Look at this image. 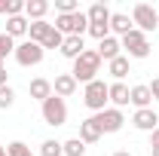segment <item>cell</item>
Here are the masks:
<instances>
[{
  "mask_svg": "<svg viewBox=\"0 0 159 156\" xmlns=\"http://www.w3.org/2000/svg\"><path fill=\"white\" fill-rule=\"evenodd\" d=\"M40 156H64V147H61V141H55V138L43 141V144H40Z\"/></svg>",
  "mask_w": 159,
  "mask_h": 156,
  "instance_id": "cb8c5ba5",
  "label": "cell"
},
{
  "mask_svg": "<svg viewBox=\"0 0 159 156\" xmlns=\"http://www.w3.org/2000/svg\"><path fill=\"white\" fill-rule=\"evenodd\" d=\"M101 135H104V132H101V126H98V119L95 117H89V119H83V122H80V141H83V144H95V141H101Z\"/></svg>",
  "mask_w": 159,
  "mask_h": 156,
  "instance_id": "8fae6325",
  "label": "cell"
},
{
  "mask_svg": "<svg viewBox=\"0 0 159 156\" xmlns=\"http://www.w3.org/2000/svg\"><path fill=\"white\" fill-rule=\"evenodd\" d=\"M12 101H16L12 86H0V110H3V107H12Z\"/></svg>",
  "mask_w": 159,
  "mask_h": 156,
  "instance_id": "f546056e",
  "label": "cell"
},
{
  "mask_svg": "<svg viewBox=\"0 0 159 156\" xmlns=\"http://www.w3.org/2000/svg\"><path fill=\"white\" fill-rule=\"evenodd\" d=\"M64 58H70V61H77L83 52H86V40L83 37H64V43H61V49H58Z\"/></svg>",
  "mask_w": 159,
  "mask_h": 156,
  "instance_id": "9a60e30c",
  "label": "cell"
},
{
  "mask_svg": "<svg viewBox=\"0 0 159 156\" xmlns=\"http://www.w3.org/2000/svg\"><path fill=\"white\" fill-rule=\"evenodd\" d=\"M12 55H16V61L21 67H37L43 61V55H46V49L40 43H34V40H21V43H16V52Z\"/></svg>",
  "mask_w": 159,
  "mask_h": 156,
  "instance_id": "8992f818",
  "label": "cell"
},
{
  "mask_svg": "<svg viewBox=\"0 0 159 156\" xmlns=\"http://www.w3.org/2000/svg\"><path fill=\"white\" fill-rule=\"evenodd\" d=\"M119 43H122V55L125 58H147L150 55V40L138 28H132L125 37H119Z\"/></svg>",
  "mask_w": 159,
  "mask_h": 156,
  "instance_id": "3957f363",
  "label": "cell"
},
{
  "mask_svg": "<svg viewBox=\"0 0 159 156\" xmlns=\"http://www.w3.org/2000/svg\"><path fill=\"white\" fill-rule=\"evenodd\" d=\"M49 12V3L46 0H25V19L28 21H43Z\"/></svg>",
  "mask_w": 159,
  "mask_h": 156,
  "instance_id": "e0dca14e",
  "label": "cell"
},
{
  "mask_svg": "<svg viewBox=\"0 0 159 156\" xmlns=\"http://www.w3.org/2000/svg\"><path fill=\"white\" fill-rule=\"evenodd\" d=\"M150 156H159V147H153V150H150Z\"/></svg>",
  "mask_w": 159,
  "mask_h": 156,
  "instance_id": "d590c367",
  "label": "cell"
},
{
  "mask_svg": "<svg viewBox=\"0 0 159 156\" xmlns=\"http://www.w3.org/2000/svg\"><path fill=\"white\" fill-rule=\"evenodd\" d=\"M132 126H135L138 132H153V129H159V113L153 107L135 110V113H132Z\"/></svg>",
  "mask_w": 159,
  "mask_h": 156,
  "instance_id": "9c48e42d",
  "label": "cell"
},
{
  "mask_svg": "<svg viewBox=\"0 0 159 156\" xmlns=\"http://www.w3.org/2000/svg\"><path fill=\"white\" fill-rule=\"evenodd\" d=\"M12 52H16V40L9 37V34H0V58H6Z\"/></svg>",
  "mask_w": 159,
  "mask_h": 156,
  "instance_id": "4316f807",
  "label": "cell"
},
{
  "mask_svg": "<svg viewBox=\"0 0 159 156\" xmlns=\"http://www.w3.org/2000/svg\"><path fill=\"white\" fill-rule=\"evenodd\" d=\"M113 156H132V153H129V150H116Z\"/></svg>",
  "mask_w": 159,
  "mask_h": 156,
  "instance_id": "e575fe53",
  "label": "cell"
},
{
  "mask_svg": "<svg viewBox=\"0 0 159 156\" xmlns=\"http://www.w3.org/2000/svg\"><path fill=\"white\" fill-rule=\"evenodd\" d=\"M0 86H9V74H6V67H0Z\"/></svg>",
  "mask_w": 159,
  "mask_h": 156,
  "instance_id": "d6a6232c",
  "label": "cell"
},
{
  "mask_svg": "<svg viewBox=\"0 0 159 156\" xmlns=\"http://www.w3.org/2000/svg\"><path fill=\"white\" fill-rule=\"evenodd\" d=\"M98 55H101V61H113V58H119L122 55V43H119V37H104L98 43Z\"/></svg>",
  "mask_w": 159,
  "mask_h": 156,
  "instance_id": "4fadbf2b",
  "label": "cell"
},
{
  "mask_svg": "<svg viewBox=\"0 0 159 156\" xmlns=\"http://www.w3.org/2000/svg\"><path fill=\"white\" fill-rule=\"evenodd\" d=\"M0 67H3V58H0Z\"/></svg>",
  "mask_w": 159,
  "mask_h": 156,
  "instance_id": "f35d334b",
  "label": "cell"
},
{
  "mask_svg": "<svg viewBox=\"0 0 159 156\" xmlns=\"http://www.w3.org/2000/svg\"><path fill=\"white\" fill-rule=\"evenodd\" d=\"M0 156H6V147H3V144H0Z\"/></svg>",
  "mask_w": 159,
  "mask_h": 156,
  "instance_id": "8d00e7d4",
  "label": "cell"
},
{
  "mask_svg": "<svg viewBox=\"0 0 159 156\" xmlns=\"http://www.w3.org/2000/svg\"><path fill=\"white\" fill-rule=\"evenodd\" d=\"M40 113H43V122L46 126H64L67 122V104H64V98L58 95H52V98H46L43 104H40Z\"/></svg>",
  "mask_w": 159,
  "mask_h": 156,
  "instance_id": "5b68a950",
  "label": "cell"
},
{
  "mask_svg": "<svg viewBox=\"0 0 159 156\" xmlns=\"http://www.w3.org/2000/svg\"><path fill=\"white\" fill-rule=\"evenodd\" d=\"M61 43H64V34H61L58 28L52 25V31H49V37L43 40V49H61Z\"/></svg>",
  "mask_w": 159,
  "mask_h": 156,
  "instance_id": "d4e9b609",
  "label": "cell"
},
{
  "mask_svg": "<svg viewBox=\"0 0 159 156\" xmlns=\"http://www.w3.org/2000/svg\"><path fill=\"white\" fill-rule=\"evenodd\" d=\"M150 95H153V101H159V77L150 83Z\"/></svg>",
  "mask_w": 159,
  "mask_h": 156,
  "instance_id": "4dcf8cb0",
  "label": "cell"
},
{
  "mask_svg": "<svg viewBox=\"0 0 159 156\" xmlns=\"http://www.w3.org/2000/svg\"><path fill=\"white\" fill-rule=\"evenodd\" d=\"M86 34H89V37H95V40L101 43L104 37H110V25H89V31H86Z\"/></svg>",
  "mask_w": 159,
  "mask_h": 156,
  "instance_id": "f1b7e54d",
  "label": "cell"
},
{
  "mask_svg": "<svg viewBox=\"0 0 159 156\" xmlns=\"http://www.w3.org/2000/svg\"><path fill=\"white\" fill-rule=\"evenodd\" d=\"M6 6H9V0H0V16H6Z\"/></svg>",
  "mask_w": 159,
  "mask_h": 156,
  "instance_id": "836d02e7",
  "label": "cell"
},
{
  "mask_svg": "<svg viewBox=\"0 0 159 156\" xmlns=\"http://www.w3.org/2000/svg\"><path fill=\"white\" fill-rule=\"evenodd\" d=\"M132 28H135V25H132V16H125V12H110V34H113V37H125Z\"/></svg>",
  "mask_w": 159,
  "mask_h": 156,
  "instance_id": "2e32d148",
  "label": "cell"
},
{
  "mask_svg": "<svg viewBox=\"0 0 159 156\" xmlns=\"http://www.w3.org/2000/svg\"><path fill=\"white\" fill-rule=\"evenodd\" d=\"M55 28H58L64 37H83L89 31V19H86L83 9H77L70 16H55Z\"/></svg>",
  "mask_w": 159,
  "mask_h": 156,
  "instance_id": "277c9868",
  "label": "cell"
},
{
  "mask_svg": "<svg viewBox=\"0 0 159 156\" xmlns=\"http://www.w3.org/2000/svg\"><path fill=\"white\" fill-rule=\"evenodd\" d=\"M28 25H31V21L25 19V16H12V19H6V31H3V34H9L12 40L28 37Z\"/></svg>",
  "mask_w": 159,
  "mask_h": 156,
  "instance_id": "ac0fdd59",
  "label": "cell"
},
{
  "mask_svg": "<svg viewBox=\"0 0 159 156\" xmlns=\"http://www.w3.org/2000/svg\"><path fill=\"white\" fill-rule=\"evenodd\" d=\"M55 9H58V16H70L80 9V3L77 0H55Z\"/></svg>",
  "mask_w": 159,
  "mask_h": 156,
  "instance_id": "83f0119b",
  "label": "cell"
},
{
  "mask_svg": "<svg viewBox=\"0 0 159 156\" xmlns=\"http://www.w3.org/2000/svg\"><path fill=\"white\" fill-rule=\"evenodd\" d=\"M156 28H159V16H156Z\"/></svg>",
  "mask_w": 159,
  "mask_h": 156,
  "instance_id": "74e56055",
  "label": "cell"
},
{
  "mask_svg": "<svg viewBox=\"0 0 159 156\" xmlns=\"http://www.w3.org/2000/svg\"><path fill=\"white\" fill-rule=\"evenodd\" d=\"M101 74V55L98 49H86L83 55H80L77 61H74V71H70V77L77 80V83H92V80H98Z\"/></svg>",
  "mask_w": 159,
  "mask_h": 156,
  "instance_id": "6da1fadb",
  "label": "cell"
},
{
  "mask_svg": "<svg viewBox=\"0 0 159 156\" xmlns=\"http://www.w3.org/2000/svg\"><path fill=\"white\" fill-rule=\"evenodd\" d=\"M107 101H110V86H107V83H104L101 77L83 86V104H86L89 110L101 113V110L107 107Z\"/></svg>",
  "mask_w": 159,
  "mask_h": 156,
  "instance_id": "7a4b0ae2",
  "label": "cell"
},
{
  "mask_svg": "<svg viewBox=\"0 0 159 156\" xmlns=\"http://www.w3.org/2000/svg\"><path fill=\"white\" fill-rule=\"evenodd\" d=\"M6 156H34V150L25 141H12V144H6Z\"/></svg>",
  "mask_w": 159,
  "mask_h": 156,
  "instance_id": "484cf974",
  "label": "cell"
},
{
  "mask_svg": "<svg viewBox=\"0 0 159 156\" xmlns=\"http://www.w3.org/2000/svg\"><path fill=\"white\" fill-rule=\"evenodd\" d=\"M153 147H159V129L150 132V150H153Z\"/></svg>",
  "mask_w": 159,
  "mask_h": 156,
  "instance_id": "1f68e13d",
  "label": "cell"
},
{
  "mask_svg": "<svg viewBox=\"0 0 159 156\" xmlns=\"http://www.w3.org/2000/svg\"><path fill=\"white\" fill-rule=\"evenodd\" d=\"M28 92H31V98H37L40 104H43L46 98H52V80H46V77H34L31 83H28Z\"/></svg>",
  "mask_w": 159,
  "mask_h": 156,
  "instance_id": "5bb4252c",
  "label": "cell"
},
{
  "mask_svg": "<svg viewBox=\"0 0 159 156\" xmlns=\"http://www.w3.org/2000/svg\"><path fill=\"white\" fill-rule=\"evenodd\" d=\"M49 31H52V25L43 19V21H31L28 25V40H34V43H40L43 46V40L49 37Z\"/></svg>",
  "mask_w": 159,
  "mask_h": 156,
  "instance_id": "ffe728a7",
  "label": "cell"
},
{
  "mask_svg": "<svg viewBox=\"0 0 159 156\" xmlns=\"http://www.w3.org/2000/svg\"><path fill=\"white\" fill-rule=\"evenodd\" d=\"M107 74L116 80V83H122V80L129 77V58H125V55H119V58L107 61Z\"/></svg>",
  "mask_w": 159,
  "mask_h": 156,
  "instance_id": "7402d4cb",
  "label": "cell"
},
{
  "mask_svg": "<svg viewBox=\"0 0 159 156\" xmlns=\"http://www.w3.org/2000/svg\"><path fill=\"white\" fill-rule=\"evenodd\" d=\"M61 147H64V156H83V153H86V144H83L80 138H67V141H61Z\"/></svg>",
  "mask_w": 159,
  "mask_h": 156,
  "instance_id": "603a6c76",
  "label": "cell"
},
{
  "mask_svg": "<svg viewBox=\"0 0 159 156\" xmlns=\"http://www.w3.org/2000/svg\"><path fill=\"white\" fill-rule=\"evenodd\" d=\"M95 119H98V126H101L104 135H113V132H119V129L125 126V117H122L119 107H104L101 113H95Z\"/></svg>",
  "mask_w": 159,
  "mask_h": 156,
  "instance_id": "ba28073f",
  "label": "cell"
},
{
  "mask_svg": "<svg viewBox=\"0 0 159 156\" xmlns=\"http://www.w3.org/2000/svg\"><path fill=\"white\" fill-rule=\"evenodd\" d=\"M129 104V86L125 83H110V107H125Z\"/></svg>",
  "mask_w": 159,
  "mask_h": 156,
  "instance_id": "44dd1931",
  "label": "cell"
},
{
  "mask_svg": "<svg viewBox=\"0 0 159 156\" xmlns=\"http://www.w3.org/2000/svg\"><path fill=\"white\" fill-rule=\"evenodd\" d=\"M156 16H159L156 6H150V3H135V9H132V25L147 34V31L156 28Z\"/></svg>",
  "mask_w": 159,
  "mask_h": 156,
  "instance_id": "52a82bcc",
  "label": "cell"
},
{
  "mask_svg": "<svg viewBox=\"0 0 159 156\" xmlns=\"http://www.w3.org/2000/svg\"><path fill=\"white\" fill-rule=\"evenodd\" d=\"M129 104H135V110H144V107H150V104H153L150 86H144V83L132 86V89H129Z\"/></svg>",
  "mask_w": 159,
  "mask_h": 156,
  "instance_id": "7c38bea8",
  "label": "cell"
},
{
  "mask_svg": "<svg viewBox=\"0 0 159 156\" xmlns=\"http://www.w3.org/2000/svg\"><path fill=\"white\" fill-rule=\"evenodd\" d=\"M77 89H80V83L70 74H58V77L52 80V95H58V98H70Z\"/></svg>",
  "mask_w": 159,
  "mask_h": 156,
  "instance_id": "30bf717a",
  "label": "cell"
},
{
  "mask_svg": "<svg viewBox=\"0 0 159 156\" xmlns=\"http://www.w3.org/2000/svg\"><path fill=\"white\" fill-rule=\"evenodd\" d=\"M86 19H89V25H110V9L104 3H92L89 12H86Z\"/></svg>",
  "mask_w": 159,
  "mask_h": 156,
  "instance_id": "d6986e66",
  "label": "cell"
}]
</instances>
